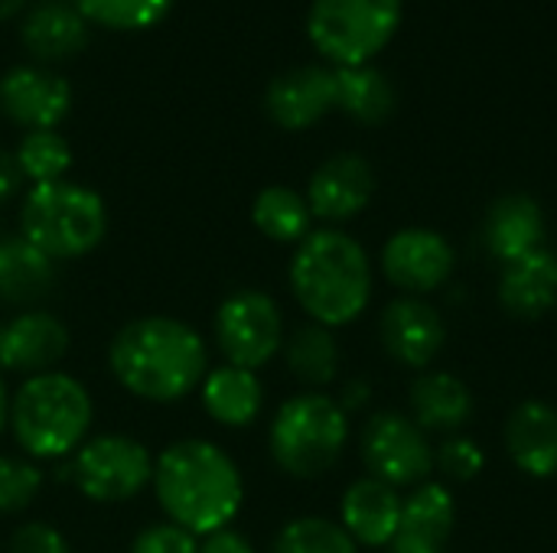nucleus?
I'll use <instances>...</instances> for the list:
<instances>
[{
	"instance_id": "f704fd0d",
	"label": "nucleus",
	"mask_w": 557,
	"mask_h": 553,
	"mask_svg": "<svg viewBox=\"0 0 557 553\" xmlns=\"http://www.w3.org/2000/svg\"><path fill=\"white\" fill-rule=\"evenodd\" d=\"M7 553H72V548L55 525L26 521V525L13 528V535L7 541Z\"/></svg>"
},
{
	"instance_id": "6e6552de",
	"label": "nucleus",
	"mask_w": 557,
	"mask_h": 553,
	"mask_svg": "<svg viewBox=\"0 0 557 553\" xmlns=\"http://www.w3.org/2000/svg\"><path fill=\"white\" fill-rule=\"evenodd\" d=\"M153 463L157 456L127 433H98L88 437L72 463H69V482L95 505H124L134 502L144 489L153 482Z\"/></svg>"
},
{
	"instance_id": "79ce46f5",
	"label": "nucleus",
	"mask_w": 557,
	"mask_h": 553,
	"mask_svg": "<svg viewBox=\"0 0 557 553\" xmlns=\"http://www.w3.org/2000/svg\"><path fill=\"white\" fill-rule=\"evenodd\" d=\"M0 345H3V323H0Z\"/></svg>"
},
{
	"instance_id": "20e7f679",
	"label": "nucleus",
	"mask_w": 557,
	"mask_h": 553,
	"mask_svg": "<svg viewBox=\"0 0 557 553\" xmlns=\"http://www.w3.org/2000/svg\"><path fill=\"white\" fill-rule=\"evenodd\" d=\"M95 401L69 372L29 375L10 391L7 433L33 463H62L91 437Z\"/></svg>"
},
{
	"instance_id": "9d476101",
	"label": "nucleus",
	"mask_w": 557,
	"mask_h": 553,
	"mask_svg": "<svg viewBox=\"0 0 557 553\" xmlns=\"http://www.w3.org/2000/svg\"><path fill=\"white\" fill-rule=\"evenodd\" d=\"M362 463L372 479L392 489L424 486L434 473V450L428 433L405 414H375L362 430Z\"/></svg>"
},
{
	"instance_id": "ea45409f",
	"label": "nucleus",
	"mask_w": 557,
	"mask_h": 553,
	"mask_svg": "<svg viewBox=\"0 0 557 553\" xmlns=\"http://www.w3.org/2000/svg\"><path fill=\"white\" fill-rule=\"evenodd\" d=\"M7 417H10V388H7V378L0 372V440L7 433Z\"/></svg>"
},
{
	"instance_id": "6ab92c4d",
	"label": "nucleus",
	"mask_w": 557,
	"mask_h": 553,
	"mask_svg": "<svg viewBox=\"0 0 557 553\" xmlns=\"http://www.w3.org/2000/svg\"><path fill=\"white\" fill-rule=\"evenodd\" d=\"M199 404L219 427L245 430L251 427L264 411V385L258 372L238 368V365H215L206 372L199 385Z\"/></svg>"
},
{
	"instance_id": "a878e982",
	"label": "nucleus",
	"mask_w": 557,
	"mask_h": 553,
	"mask_svg": "<svg viewBox=\"0 0 557 553\" xmlns=\"http://www.w3.org/2000/svg\"><path fill=\"white\" fill-rule=\"evenodd\" d=\"M281 355H284L287 372L310 391L326 388L339 375V345H336L333 329H326V326L307 323V326L294 329L284 339Z\"/></svg>"
},
{
	"instance_id": "c756f323",
	"label": "nucleus",
	"mask_w": 557,
	"mask_h": 553,
	"mask_svg": "<svg viewBox=\"0 0 557 553\" xmlns=\"http://www.w3.org/2000/svg\"><path fill=\"white\" fill-rule=\"evenodd\" d=\"M271 553H359V548L339 521L304 515L277 531Z\"/></svg>"
},
{
	"instance_id": "58836bf2",
	"label": "nucleus",
	"mask_w": 557,
	"mask_h": 553,
	"mask_svg": "<svg viewBox=\"0 0 557 553\" xmlns=\"http://www.w3.org/2000/svg\"><path fill=\"white\" fill-rule=\"evenodd\" d=\"M388 548H392V553H444L441 548H431V544H421V541H408V538H395Z\"/></svg>"
},
{
	"instance_id": "cd10ccee",
	"label": "nucleus",
	"mask_w": 557,
	"mask_h": 553,
	"mask_svg": "<svg viewBox=\"0 0 557 553\" xmlns=\"http://www.w3.org/2000/svg\"><path fill=\"white\" fill-rule=\"evenodd\" d=\"M333 81H336V108L362 124H382L395 111L392 81L369 62L333 68Z\"/></svg>"
},
{
	"instance_id": "4468645a",
	"label": "nucleus",
	"mask_w": 557,
	"mask_h": 553,
	"mask_svg": "<svg viewBox=\"0 0 557 553\" xmlns=\"http://www.w3.org/2000/svg\"><path fill=\"white\" fill-rule=\"evenodd\" d=\"M69 352V329L49 310H20L13 319L3 323V345H0V372H13L20 378L42 375L59 368Z\"/></svg>"
},
{
	"instance_id": "4c0bfd02",
	"label": "nucleus",
	"mask_w": 557,
	"mask_h": 553,
	"mask_svg": "<svg viewBox=\"0 0 557 553\" xmlns=\"http://www.w3.org/2000/svg\"><path fill=\"white\" fill-rule=\"evenodd\" d=\"M366 401H369V385H366V381H352V385H346V391H343V398H339V404H343V411H346V414H349V411H359Z\"/></svg>"
},
{
	"instance_id": "a211bd4d",
	"label": "nucleus",
	"mask_w": 557,
	"mask_h": 553,
	"mask_svg": "<svg viewBox=\"0 0 557 553\" xmlns=\"http://www.w3.org/2000/svg\"><path fill=\"white\" fill-rule=\"evenodd\" d=\"M59 284V264L33 248L20 231L0 238V303L36 310Z\"/></svg>"
},
{
	"instance_id": "473e14b6",
	"label": "nucleus",
	"mask_w": 557,
	"mask_h": 553,
	"mask_svg": "<svg viewBox=\"0 0 557 553\" xmlns=\"http://www.w3.org/2000/svg\"><path fill=\"white\" fill-rule=\"evenodd\" d=\"M434 466H437L447 479H454V482H470V479H476V476L483 473L486 456H483V450H480L473 440H467V437H450V440L441 443V450L434 453Z\"/></svg>"
},
{
	"instance_id": "393cba45",
	"label": "nucleus",
	"mask_w": 557,
	"mask_h": 553,
	"mask_svg": "<svg viewBox=\"0 0 557 553\" xmlns=\"http://www.w3.org/2000/svg\"><path fill=\"white\" fill-rule=\"evenodd\" d=\"M454 525H457V502H454L450 489L441 482H424L414 489L411 499H405L401 525H398L395 538L421 541V544L444 551L454 535Z\"/></svg>"
},
{
	"instance_id": "c85d7f7f",
	"label": "nucleus",
	"mask_w": 557,
	"mask_h": 553,
	"mask_svg": "<svg viewBox=\"0 0 557 553\" xmlns=\"http://www.w3.org/2000/svg\"><path fill=\"white\" fill-rule=\"evenodd\" d=\"M13 160L26 183H59L72 169V147L59 130H26L13 150Z\"/></svg>"
},
{
	"instance_id": "7c9ffc66",
	"label": "nucleus",
	"mask_w": 557,
	"mask_h": 553,
	"mask_svg": "<svg viewBox=\"0 0 557 553\" xmlns=\"http://www.w3.org/2000/svg\"><path fill=\"white\" fill-rule=\"evenodd\" d=\"M88 26H104L114 33H137L157 26L173 0H72Z\"/></svg>"
},
{
	"instance_id": "b1692460",
	"label": "nucleus",
	"mask_w": 557,
	"mask_h": 553,
	"mask_svg": "<svg viewBox=\"0 0 557 553\" xmlns=\"http://www.w3.org/2000/svg\"><path fill=\"white\" fill-rule=\"evenodd\" d=\"M473 417L470 388L450 372H424L411 388V420L428 433H457Z\"/></svg>"
},
{
	"instance_id": "412c9836",
	"label": "nucleus",
	"mask_w": 557,
	"mask_h": 553,
	"mask_svg": "<svg viewBox=\"0 0 557 553\" xmlns=\"http://www.w3.org/2000/svg\"><path fill=\"white\" fill-rule=\"evenodd\" d=\"M483 241L490 254L503 264L519 261L545 248V212L532 196L512 192L493 202L483 225Z\"/></svg>"
},
{
	"instance_id": "a19ab883",
	"label": "nucleus",
	"mask_w": 557,
	"mask_h": 553,
	"mask_svg": "<svg viewBox=\"0 0 557 553\" xmlns=\"http://www.w3.org/2000/svg\"><path fill=\"white\" fill-rule=\"evenodd\" d=\"M23 7H26V0H0V20H13V16H20V13H23Z\"/></svg>"
},
{
	"instance_id": "dca6fc26",
	"label": "nucleus",
	"mask_w": 557,
	"mask_h": 553,
	"mask_svg": "<svg viewBox=\"0 0 557 553\" xmlns=\"http://www.w3.org/2000/svg\"><path fill=\"white\" fill-rule=\"evenodd\" d=\"M333 108H336V81H333V68L323 65L287 68L264 91V111L284 130H307L317 121H323V114Z\"/></svg>"
},
{
	"instance_id": "f3484780",
	"label": "nucleus",
	"mask_w": 557,
	"mask_h": 553,
	"mask_svg": "<svg viewBox=\"0 0 557 553\" xmlns=\"http://www.w3.org/2000/svg\"><path fill=\"white\" fill-rule=\"evenodd\" d=\"M405 499L398 489L366 476L352 482L339 502V525L356 541V548H388L401 525Z\"/></svg>"
},
{
	"instance_id": "e433bc0d",
	"label": "nucleus",
	"mask_w": 557,
	"mask_h": 553,
	"mask_svg": "<svg viewBox=\"0 0 557 553\" xmlns=\"http://www.w3.org/2000/svg\"><path fill=\"white\" fill-rule=\"evenodd\" d=\"M20 186H23V176H20V169H16L13 153L0 150V205H7V202L20 192Z\"/></svg>"
},
{
	"instance_id": "aec40b11",
	"label": "nucleus",
	"mask_w": 557,
	"mask_h": 553,
	"mask_svg": "<svg viewBox=\"0 0 557 553\" xmlns=\"http://www.w3.org/2000/svg\"><path fill=\"white\" fill-rule=\"evenodd\" d=\"M23 49L39 62H65L88 42V20L72 0H42L29 7L20 26Z\"/></svg>"
},
{
	"instance_id": "bb28decb",
	"label": "nucleus",
	"mask_w": 557,
	"mask_h": 553,
	"mask_svg": "<svg viewBox=\"0 0 557 553\" xmlns=\"http://www.w3.org/2000/svg\"><path fill=\"white\" fill-rule=\"evenodd\" d=\"M251 222L268 241L294 248L313 231V212L307 205V196L290 186L261 189L251 202Z\"/></svg>"
},
{
	"instance_id": "f257e3e1",
	"label": "nucleus",
	"mask_w": 557,
	"mask_h": 553,
	"mask_svg": "<svg viewBox=\"0 0 557 553\" xmlns=\"http://www.w3.org/2000/svg\"><path fill=\"white\" fill-rule=\"evenodd\" d=\"M209 368L202 332L170 313L137 316L108 342L111 378L147 404H180L199 391Z\"/></svg>"
},
{
	"instance_id": "f8f14e48",
	"label": "nucleus",
	"mask_w": 557,
	"mask_h": 553,
	"mask_svg": "<svg viewBox=\"0 0 557 553\" xmlns=\"http://www.w3.org/2000/svg\"><path fill=\"white\" fill-rule=\"evenodd\" d=\"M0 111L23 130H55L72 111V85L42 65H13L0 78Z\"/></svg>"
},
{
	"instance_id": "4be33fe9",
	"label": "nucleus",
	"mask_w": 557,
	"mask_h": 553,
	"mask_svg": "<svg viewBox=\"0 0 557 553\" xmlns=\"http://www.w3.org/2000/svg\"><path fill=\"white\" fill-rule=\"evenodd\" d=\"M499 303L516 319H539L557 306V254L539 248L519 261L503 264Z\"/></svg>"
},
{
	"instance_id": "5701e85b",
	"label": "nucleus",
	"mask_w": 557,
	"mask_h": 553,
	"mask_svg": "<svg viewBox=\"0 0 557 553\" xmlns=\"http://www.w3.org/2000/svg\"><path fill=\"white\" fill-rule=\"evenodd\" d=\"M506 450L532 479L557 476V411L545 401H525L506 424Z\"/></svg>"
},
{
	"instance_id": "39448f33",
	"label": "nucleus",
	"mask_w": 557,
	"mask_h": 553,
	"mask_svg": "<svg viewBox=\"0 0 557 553\" xmlns=\"http://www.w3.org/2000/svg\"><path fill=\"white\" fill-rule=\"evenodd\" d=\"M20 235L55 264L91 254L108 235L104 199L82 183L29 186L20 205Z\"/></svg>"
},
{
	"instance_id": "f03ea898",
	"label": "nucleus",
	"mask_w": 557,
	"mask_h": 553,
	"mask_svg": "<svg viewBox=\"0 0 557 553\" xmlns=\"http://www.w3.org/2000/svg\"><path fill=\"white\" fill-rule=\"evenodd\" d=\"M150 489L163 518L196 538L232 528L245 505V479L235 456L206 437L170 443L153 463Z\"/></svg>"
},
{
	"instance_id": "7ed1b4c3",
	"label": "nucleus",
	"mask_w": 557,
	"mask_h": 553,
	"mask_svg": "<svg viewBox=\"0 0 557 553\" xmlns=\"http://www.w3.org/2000/svg\"><path fill=\"white\" fill-rule=\"evenodd\" d=\"M290 293L310 323L339 329L356 323L372 300V261L366 248L339 231H310L290 257Z\"/></svg>"
},
{
	"instance_id": "2f4dec72",
	"label": "nucleus",
	"mask_w": 557,
	"mask_h": 553,
	"mask_svg": "<svg viewBox=\"0 0 557 553\" xmlns=\"http://www.w3.org/2000/svg\"><path fill=\"white\" fill-rule=\"evenodd\" d=\"M46 476L26 456H0V518L23 515L42 492Z\"/></svg>"
},
{
	"instance_id": "9b49d317",
	"label": "nucleus",
	"mask_w": 557,
	"mask_h": 553,
	"mask_svg": "<svg viewBox=\"0 0 557 553\" xmlns=\"http://www.w3.org/2000/svg\"><path fill=\"white\" fill-rule=\"evenodd\" d=\"M454 264L457 254L450 241L431 228L395 231L382 248V274L408 297H421L444 287L454 274Z\"/></svg>"
},
{
	"instance_id": "2eb2a0df",
	"label": "nucleus",
	"mask_w": 557,
	"mask_h": 553,
	"mask_svg": "<svg viewBox=\"0 0 557 553\" xmlns=\"http://www.w3.org/2000/svg\"><path fill=\"white\" fill-rule=\"evenodd\" d=\"M379 336L385 352L398 365L428 368L447 342V326L431 303L418 297H398L385 306L379 319Z\"/></svg>"
},
{
	"instance_id": "0eeeda50",
	"label": "nucleus",
	"mask_w": 557,
	"mask_h": 553,
	"mask_svg": "<svg viewBox=\"0 0 557 553\" xmlns=\"http://www.w3.org/2000/svg\"><path fill=\"white\" fill-rule=\"evenodd\" d=\"M401 0H313L310 42L336 65H366L395 36Z\"/></svg>"
},
{
	"instance_id": "72a5a7b5",
	"label": "nucleus",
	"mask_w": 557,
	"mask_h": 553,
	"mask_svg": "<svg viewBox=\"0 0 557 553\" xmlns=\"http://www.w3.org/2000/svg\"><path fill=\"white\" fill-rule=\"evenodd\" d=\"M127 553H199V538L163 518V521L140 528Z\"/></svg>"
},
{
	"instance_id": "1a4fd4ad",
	"label": "nucleus",
	"mask_w": 557,
	"mask_h": 553,
	"mask_svg": "<svg viewBox=\"0 0 557 553\" xmlns=\"http://www.w3.org/2000/svg\"><path fill=\"white\" fill-rule=\"evenodd\" d=\"M212 339L225 365L258 372L284 349V313L271 293L242 287L219 303L212 316Z\"/></svg>"
},
{
	"instance_id": "423d86ee",
	"label": "nucleus",
	"mask_w": 557,
	"mask_h": 553,
	"mask_svg": "<svg viewBox=\"0 0 557 553\" xmlns=\"http://www.w3.org/2000/svg\"><path fill=\"white\" fill-rule=\"evenodd\" d=\"M349 443V414L343 404L323 391H300L287 398L271 427L268 450L281 473L290 479H320L326 476Z\"/></svg>"
},
{
	"instance_id": "c9c22d12",
	"label": "nucleus",
	"mask_w": 557,
	"mask_h": 553,
	"mask_svg": "<svg viewBox=\"0 0 557 553\" xmlns=\"http://www.w3.org/2000/svg\"><path fill=\"white\" fill-rule=\"evenodd\" d=\"M199 553H255V544L235 531V528H222L215 535H206L199 538Z\"/></svg>"
},
{
	"instance_id": "ddd939ff",
	"label": "nucleus",
	"mask_w": 557,
	"mask_h": 553,
	"mask_svg": "<svg viewBox=\"0 0 557 553\" xmlns=\"http://www.w3.org/2000/svg\"><path fill=\"white\" fill-rule=\"evenodd\" d=\"M375 196L372 163L359 153H336L323 160L307 183V205L313 218L330 225L356 218Z\"/></svg>"
}]
</instances>
